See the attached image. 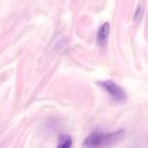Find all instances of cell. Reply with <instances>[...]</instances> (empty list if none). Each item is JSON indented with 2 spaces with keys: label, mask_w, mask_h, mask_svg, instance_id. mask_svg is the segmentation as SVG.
I'll list each match as a JSON object with an SVG mask.
<instances>
[{
  "label": "cell",
  "mask_w": 148,
  "mask_h": 148,
  "mask_svg": "<svg viewBox=\"0 0 148 148\" xmlns=\"http://www.w3.org/2000/svg\"><path fill=\"white\" fill-rule=\"evenodd\" d=\"M123 135V131H116L109 134H103L101 132H93L85 138L83 146L85 147H101L115 143L120 140Z\"/></svg>",
  "instance_id": "1"
},
{
  "label": "cell",
  "mask_w": 148,
  "mask_h": 148,
  "mask_svg": "<svg viewBox=\"0 0 148 148\" xmlns=\"http://www.w3.org/2000/svg\"><path fill=\"white\" fill-rule=\"evenodd\" d=\"M99 86H101L110 95L114 101H118V103H123L127 99V93H126L125 89L121 87L119 84L112 80H106V81H99L97 82Z\"/></svg>",
  "instance_id": "2"
},
{
  "label": "cell",
  "mask_w": 148,
  "mask_h": 148,
  "mask_svg": "<svg viewBox=\"0 0 148 148\" xmlns=\"http://www.w3.org/2000/svg\"><path fill=\"white\" fill-rule=\"evenodd\" d=\"M110 35V25L108 23H105L101 25L99 27V32H97V43L101 47H106L108 44V40H109Z\"/></svg>",
  "instance_id": "3"
},
{
  "label": "cell",
  "mask_w": 148,
  "mask_h": 148,
  "mask_svg": "<svg viewBox=\"0 0 148 148\" xmlns=\"http://www.w3.org/2000/svg\"><path fill=\"white\" fill-rule=\"evenodd\" d=\"M72 145V139L69 135H61L58 140V147L60 148H69Z\"/></svg>",
  "instance_id": "4"
},
{
  "label": "cell",
  "mask_w": 148,
  "mask_h": 148,
  "mask_svg": "<svg viewBox=\"0 0 148 148\" xmlns=\"http://www.w3.org/2000/svg\"><path fill=\"white\" fill-rule=\"evenodd\" d=\"M142 13H143V7H142V5H140V6H138L137 10H136V14H135V19H136V21H138V19L141 18Z\"/></svg>",
  "instance_id": "5"
}]
</instances>
